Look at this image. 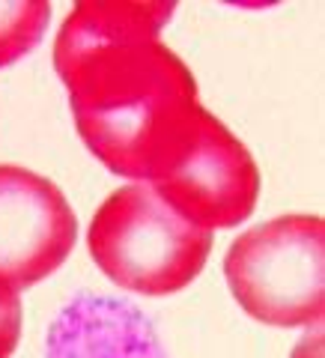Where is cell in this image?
Listing matches in <instances>:
<instances>
[{"label":"cell","instance_id":"1","mask_svg":"<svg viewBox=\"0 0 325 358\" xmlns=\"http://www.w3.org/2000/svg\"><path fill=\"white\" fill-rule=\"evenodd\" d=\"M173 13L176 3L81 0L54 39V69L78 134L131 182H150L200 110L194 72L161 42Z\"/></svg>","mask_w":325,"mask_h":358},{"label":"cell","instance_id":"2","mask_svg":"<svg viewBox=\"0 0 325 358\" xmlns=\"http://www.w3.org/2000/svg\"><path fill=\"white\" fill-rule=\"evenodd\" d=\"M87 248L117 287L171 296L203 272L212 233L167 206L150 182H129L96 209Z\"/></svg>","mask_w":325,"mask_h":358},{"label":"cell","instance_id":"3","mask_svg":"<svg viewBox=\"0 0 325 358\" xmlns=\"http://www.w3.org/2000/svg\"><path fill=\"white\" fill-rule=\"evenodd\" d=\"M224 278L248 317L310 329L325 313V221L281 215L245 230L224 257Z\"/></svg>","mask_w":325,"mask_h":358},{"label":"cell","instance_id":"4","mask_svg":"<svg viewBox=\"0 0 325 358\" xmlns=\"http://www.w3.org/2000/svg\"><path fill=\"white\" fill-rule=\"evenodd\" d=\"M150 185L182 218L212 233L251 218L260 197V167L236 134L200 105L192 131Z\"/></svg>","mask_w":325,"mask_h":358},{"label":"cell","instance_id":"5","mask_svg":"<svg viewBox=\"0 0 325 358\" xmlns=\"http://www.w3.org/2000/svg\"><path fill=\"white\" fill-rule=\"evenodd\" d=\"M78 221L48 176L0 164V278L21 289L54 275L72 254Z\"/></svg>","mask_w":325,"mask_h":358},{"label":"cell","instance_id":"6","mask_svg":"<svg viewBox=\"0 0 325 358\" xmlns=\"http://www.w3.org/2000/svg\"><path fill=\"white\" fill-rule=\"evenodd\" d=\"M45 358H171L159 331L126 299L81 293L51 322Z\"/></svg>","mask_w":325,"mask_h":358},{"label":"cell","instance_id":"7","mask_svg":"<svg viewBox=\"0 0 325 358\" xmlns=\"http://www.w3.org/2000/svg\"><path fill=\"white\" fill-rule=\"evenodd\" d=\"M51 21L45 0H0V69L18 63L42 42Z\"/></svg>","mask_w":325,"mask_h":358},{"label":"cell","instance_id":"8","mask_svg":"<svg viewBox=\"0 0 325 358\" xmlns=\"http://www.w3.org/2000/svg\"><path fill=\"white\" fill-rule=\"evenodd\" d=\"M21 293L0 278V358H13L21 338Z\"/></svg>","mask_w":325,"mask_h":358}]
</instances>
